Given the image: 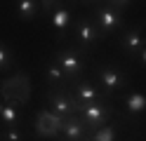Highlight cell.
Here are the masks:
<instances>
[{
  "mask_svg": "<svg viewBox=\"0 0 146 141\" xmlns=\"http://www.w3.org/2000/svg\"><path fill=\"white\" fill-rule=\"evenodd\" d=\"M3 108H5V103H3V101H0V115H3Z\"/></svg>",
  "mask_w": 146,
  "mask_h": 141,
  "instance_id": "cell-22",
  "label": "cell"
},
{
  "mask_svg": "<svg viewBox=\"0 0 146 141\" xmlns=\"http://www.w3.org/2000/svg\"><path fill=\"white\" fill-rule=\"evenodd\" d=\"M85 50L83 47H66L64 52H59V66L64 73L68 75V80H80V75L85 71Z\"/></svg>",
  "mask_w": 146,
  "mask_h": 141,
  "instance_id": "cell-3",
  "label": "cell"
},
{
  "mask_svg": "<svg viewBox=\"0 0 146 141\" xmlns=\"http://www.w3.org/2000/svg\"><path fill=\"white\" fill-rule=\"evenodd\" d=\"M47 101H50V108L54 113H59L61 118H68V115H78L80 113V101L73 97V94L64 87V89H47Z\"/></svg>",
  "mask_w": 146,
  "mask_h": 141,
  "instance_id": "cell-2",
  "label": "cell"
},
{
  "mask_svg": "<svg viewBox=\"0 0 146 141\" xmlns=\"http://www.w3.org/2000/svg\"><path fill=\"white\" fill-rule=\"evenodd\" d=\"M0 97L7 99V101L19 103V106L29 103V97H31V82H29V78H26L24 73H17L14 78L3 80L0 82Z\"/></svg>",
  "mask_w": 146,
  "mask_h": 141,
  "instance_id": "cell-1",
  "label": "cell"
},
{
  "mask_svg": "<svg viewBox=\"0 0 146 141\" xmlns=\"http://www.w3.org/2000/svg\"><path fill=\"white\" fill-rule=\"evenodd\" d=\"M73 33H76L78 42H80V47H83L85 52H87L90 45H94V42H99L104 38L102 28H97L92 21H87V19H80V21L76 24V28H73Z\"/></svg>",
  "mask_w": 146,
  "mask_h": 141,
  "instance_id": "cell-7",
  "label": "cell"
},
{
  "mask_svg": "<svg viewBox=\"0 0 146 141\" xmlns=\"http://www.w3.org/2000/svg\"><path fill=\"white\" fill-rule=\"evenodd\" d=\"M125 106H127V111L130 113H144L146 111V94H141V92H132V94H127L125 97Z\"/></svg>",
  "mask_w": 146,
  "mask_h": 141,
  "instance_id": "cell-16",
  "label": "cell"
},
{
  "mask_svg": "<svg viewBox=\"0 0 146 141\" xmlns=\"http://www.w3.org/2000/svg\"><path fill=\"white\" fill-rule=\"evenodd\" d=\"M80 118L83 122L92 129V127H102L106 125V120L113 115V108L106 101H92V103H80Z\"/></svg>",
  "mask_w": 146,
  "mask_h": 141,
  "instance_id": "cell-4",
  "label": "cell"
},
{
  "mask_svg": "<svg viewBox=\"0 0 146 141\" xmlns=\"http://www.w3.org/2000/svg\"><path fill=\"white\" fill-rule=\"evenodd\" d=\"M99 82H102V87H104V94L111 97L113 92L125 87L127 78L123 75V71L118 68V66H99Z\"/></svg>",
  "mask_w": 146,
  "mask_h": 141,
  "instance_id": "cell-6",
  "label": "cell"
},
{
  "mask_svg": "<svg viewBox=\"0 0 146 141\" xmlns=\"http://www.w3.org/2000/svg\"><path fill=\"white\" fill-rule=\"evenodd\" d=\"M87 125L83 122V118L80 115H68L66 120H64V127H61V139L64 141H83L85 134H87Z\"/></svg>",
  "mask_w": 146,
  "mask_h": 141,
  "instance_id": "cell-10",
  "label": "cell"
},
{
  "mask_svg": "<svg viewBox=\"0 0 146 141\" xmlns=\"http://www.w3.org/2000/svg\"><path fill=\"white\" fill-rule=\"evenodd\" d=\"M130 3H132V0H111V5L118 9V12H123V9H125L127 5H130Z\"/></svg>",
  "mask_w": 146,
  "mask_h": 141,
  "instance_id": "cell-20",
  "label": "cell"
},
{
  "mask_svg": "<svg viewBox=\"0 0 146 141\" xmlns=\"http://www.w3.org/2000/svg\"><path fill=\"white\" fill-rule=\"evenodd\" d=\"M83 141H92V139H83Z\"/></svg>",
  "mask_w": 146,
  "mask_h": 141,
  "instance_id": "cell-23",
  "label": "cell"
},
{
  "mask_svg": "<svg viewBox=\"0 0 146 141\" xmlns=\"http://www.w3.org/2000/svg\"><path fill=\"white\" fill-rule=\"evenodd\" d=\"M40 12V5L38 0H19L17 3V14H19L24 21H31V19H35Z\"/></svg>",
  "mask_w": 146,
  "mask_h": 141,
  "instance_id": "cell-15",
  "label": "cell"
},
{
  "mask_svg": "<svg viewBox=\"0 0 146 141\" xmlns=\"http://www.w3.org/2000/svg\"><path fill=\"white\" fill-rule=\"evenodd\" d=\"M0 141H24V134L19 127H5L3 132H0Z\"/></svg>",
  "mask_w": 146,
  "mask_h": 141,
  "instance_id": "cell-18",
  "label": "cell"
},
{
  "mask_svg": "<svg viewBox=\"0 0 146 141\" xmlns=\"http://www.w3.org/2000/svg\"><path fill=\"white\" fill-rule=\"evenodd\" d=\"M64 120H66V118H61L59 113H54L50 108L38 111V115H35V134L42 136V139H54L61 132Z\"/></svg>",
  "mask_w": 146,
  "mask_h": 141,
  "instance_id": "cell-5",
  "label": "cell"
},
{
  "mask_svg": "<svg viewBox=\"0 0 146 141\" xmlns=\"http://www.w3.org/2000/svg\"><path fill=\"white\" fill-rule=\"evenodd\" d=\"M71 89H73V94H76V99L80 103H92V101H106L108 99L104 92H99L92 82H85V80H73Z\"/></svg>",
  "mask_w": 146,
  "mask_h": 141,
  "instance_id": "cell-9",
  "label": "cell"
},
{
  "mask_svg": "<svg viewBox=\"0 0 146 141\" xmlns=\"http://www.w3.org/2000/svg\"><path fill=\"white\" fill-rule=\"evenodd\" d=\"M120 47L127 52V54H137L144 50V38H141V28L137 26L132 31H127L123 38H120Z\"/></svg>",
  "mask_w": 146,
  "mask_h": 141,
  "instance_id": "cell-12",
  "label": "cell"
},
{
  "mask_svg": "<svg viewBox=\"0 0 146 141\" xmlns=\"http://www.w3.org/2000/svg\"><path fill=\"white\" fill-rule=\"evenodd\" d=\"M97 21H99V28H102V33H115L118 28L123 26V14L118 12L115 7L106 5V7H99L97 9Z\"/></svg>",
  "mask_w": 146,
  "mask_h": 141,
  "instance_id": "cell-8",
  "label": "cell"
},
{
  "mask_svg": "<svg viewBox=\"0 0 146 141\" xmlns=\"http://www.w3.org/2000/svg\"><path fill=\"white\" fill-rule=\"evenodd\" d=\"M92 141H115L118 139V122H106L92 132Z\"/></svg>",
  "mask_w": 146,
  "mask_h": 141,
  "instance_id": "cell-14",
  "label": "cell"
},
{
  "mask_svg": "<svg viewBox=\"0 0 146 141\" xmlns=\"http://www.w3.org/2000/svg\"><path fill=\"white\" fill-rule=\"evenodd\" d=\"M0 120L5 122V127H14L17 122H19V103L7 101L5 108H3V115H0Z\"/></svg>",
  "mask_w": 146,
  "mask_h": 141,
  "instance_id": "cell-17",
  "label": "cell"
},
{
  "mask_svg": "<svg viewBox=\"0 0 146 141\" xmlns=\"http://www.w3.org/2000/svg\"><path fill=\"white\" fill-rule=\"evenodd\" d=\"M45 75H47V85L50 89H64L68 82V75L64 73V68L57 64V61H50L45 66Z\"/></svg>",
  "mask_w": 146,
  "mask_h": 141,
  "instance_id": "cell-11",
  "label": "cell"
},
{
  "mask_svg": "<svg viewBox=\"0 0 146 141\" xmlns=\"http://www.w3.org/2000/svg\"><path fill=\"white\" fill-rule=\"evenodd\" d=\"M7 64H10V50L0 45V68H7Z\"/></svg>",
  "mask_w": 146,
  "mask_h": 141,
  "instance_id": "cell-19",
  "label": "cell"
},
{
  "mask_svg": "<svg viewBox=\"0 0 146 141\" xmlns=\"http://www.w3.org/2000/svg\"><path fill=\"white\" fill-rule=\"evenodd\" d=\"M68 21H71V12L68 9H64V7H54L52 9V26L57 28V42H61L64 40V31H66V26H68Z\"/></svg>",
  "mask_w": 146,
  "mask_h": 141,
  "instance_id": "cell-13",
  "label": "cell"
},
{
  "mask_svg": "<svg viewBox=\"0 0 146 141\" xmlns=\"http://www.w3.org/2000/svg\"><path fill=\"white\" fill-rule=\"evenodd\" d=\"M139 56H141V61H144V64H146V47H144V50H141V52H139Z\"/></svg>",
  "mask_w": 146,
  "mask_h": 141,
  "instance_id": "cell-21",
  "label": "cell"
}]
</instances>
